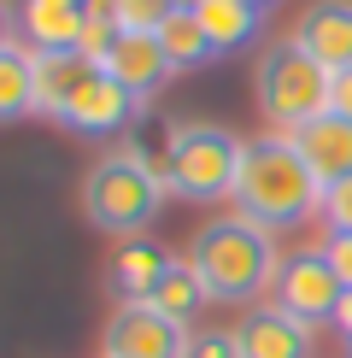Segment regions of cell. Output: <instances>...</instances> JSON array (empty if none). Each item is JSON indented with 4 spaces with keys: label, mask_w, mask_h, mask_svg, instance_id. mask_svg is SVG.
<instances>
[{
    "label": "cell",
    "mask_w": 352,
    "mask_h": 358,
    "mask_svg": "<svg viewBox=\"0 0 352 358\" xmlns=\"http://www.w3.org/2000/svg\"><path fill=\"white\" fill-rule=\"evenodd\" d=\"M229 200L247 223L276 235V229H300L305 217L323 212V182L311 176V165L300 159V147L288 136H264V141H247Z\"/></svg>",
    "instance_id": "6da1fadb"
},
{
    "label": "cell",
    "mask_w": 352,
    "mask_h": 358,
    "mask_svg": "<svg viewBox=\"0 0 352 358\" xmlns=\"http://www.w3.org/2000/svg\"><path fill=\"white\" fill-rule=\"evenodd\" d=\"M182 259L194 264V276H200V288H205L212 306H247V300H258V294L276 282V271H282V259H276V235L258 229V223H247L241 212L200 223Z\"/></svg>",
    "instance_id": "7a4b0ae2"
},
{
    "label": "cell",
    "mask_w": 352,
    "mask_h": 358,
    "mask_svg": "<svg viewBox=\"0 0 352 358\" xmlns=\"http://www.w3.org/2000/svg\"><path fill=\"white\" fill-rule=\"evenodd\" d=\"M165 176L159 165L141 153V147H117V153L94 159L82 176V217L94 223L100 235H124V241H141L153 229L159 206H165Z\"/></svg>",
    "instance_id": "3957f363"
},
{
    "label": "cell",
    "mask_w": 352,
    "mask_h": 358,
    "mask_svg": "<svg viewBox=\"0 0 352 358\" xmlns=\"http://www.w3.org/2000/svg\"><path fill=\"white\" fill-rule=\"evenodd\" d=\"M241 153H247V141L235 129L205 124V117H182V124L165 129L159 176L182 200H229L235 176H241Z\"/></svg>",
    "instance_id": "277c9868"
},
{
    "label": "cell",
    "mask_w": 352,
    "mask_h": 358,
    "mask_svg": "<svg viewBox=\"0 0 352 358\" xmlns=\"http://www.w3.org/2000/svg\"><path fill=\"white\" fill-rule=\"evenodd\" d=\"M258 112L270 117L282 136H293L300 124H311V117L329 112V94H335V71L323 65V59H311L300 48V41H276V48L258 53Z\"/></svg>",
    "instance_id": "5b68a950"
},
{
    "label": "cell",
    "mask_w": 352,
    "mask_h": 358,
    "mask_svg": "<svg viewBox=\"0 0 352 358\" xmlns=\"http://www.w3.org/2000/svg\"><path fill=\"white\" fill-rule=\"evenodd\" d=\"M341 300H346V288H341V276L329 271L323 247H305V252H293V259H282V271L270 282V306L288 311V317H300L305 329L335 323Z\"/></svg>",
    "instance_id": "8992f818"
},
{
    "label": "cell",
    "mask_w": 352,
    "mask_h": 358,
    "mask_svg": "<svg viewBox=\"0 0 352 358\" xmlns=\"http://www.w3.org/2000/svg\"><path fill=\"white\" fill-rule=\"evenodd\" d=\"M188 335L176 317H165L159 306L147 300H129L106 317V341H100V358H182L188 352Z\"/></svg>",
    "instance_id": "52a82bcc"
},
{
    "label": "cell",
    "mask_w": 352,
    "mask_h": 358,
    "mask_svg": "<svg viewBox=\"0 0 352 358\" xmlns=\"http://www.w3.org/2000/svg\"><path fill=\"white\" fill-rule=\"evenodd\" d=\"M135 117H141V100L129 94L112 71H94V77H88V88L71 100L65 129H77V136H117V129H129Z\"/></svg>",
    "instance_id": "ba28073f"
},
{
    "label": "cell",
    "mask_w": 352,
    "mask_h": 358,
    "mask_svg": "<svg viewBox=\"0 0 352 358\" xmlns=\"http://www.w3.org/2000/svg\"><path fill=\"white\" fill-rule=\"evenodd\" d=\"M94 59L77 53V48H47L36 53V117H47V124H65L71 117V100L88 88L94 77Z\"/></svg>",
    "instance_id": "9c48e42d"
},
{
    "label": "cell",
    "mask_w": 352,
    "mask_h": 358,
    "mask_svg": "<svg viewBox=\"0 0 352 358\" xmlns=\"http://www.w3.org/2000/svg\"><path fill=\"white\" fill-rule=\"evenodd\" d=\"M288 141L300 147V159L311 165V176L323 182V194L352 176V117L323 112V117H311V124H300Z\"/></svg>",
    "instance_id": "30bf717a"
},
{
    "label": "cell",
    "mask_w": 352,
    "mask_h": 358,
    "mask_svg": "<svg viewBox=\"0 0 352 358\" xmlns=\"http://www.w3.org/2000/svg\"><path fill=\"white\" fill-rule=\"evenodd\" d=\"M229 335H235V352L241 358H305L311 352V329L300 317H288V311H276V306L247 311Z\"/></svg>",
    "instance_id": "8fae6325"
},
{
    "label": "cell",
    "mask_w": 352,
    "mask_h": 358,
    "mask_svg": "<svg viewBox=\"0 0 352 358\" xmlns=\"http://www.w3.org/2000/svg\"><path fill=\"white\" fill-rule=\"evenodd\" d=\"M100 71H112L141 106L176 77V65H170V53H165V41H159V36H117V48L106 53V65H100Z\"/></svg>",
    "instance_id": "7c38bea8"
},
{
    "label": "cell",
    "mask_w": 352,
    "mask_h": 358,
    "mask_svg": "<svg viewBox=\"0 0 352 358\" xmlns=\"http://www.w3.org/2000/svg\"><path fill=\"white\" fill-rule=\"evenodd\" d=\"M293 41L311 59H323L329 71H352V0H317V6H305V18L293 24Z\"/></svg>",
    "instance_id": "4fadbf2b"
},
{
    "label": "cell",
    "mask_w": 352,
    "mask_h": 358,
    "mask_svg": "<svg viewBox=\"0 0 352 358\" xmlns=\"http://www.w3.org/2000/svg\"><path fill=\"white\" fill-rule=\"evenodd\" d=\"M82 24H88V0H24V12H18V36H24L36 53H47V48H77V41H82Z\"/></svg>",
    "instance_id": "5bb4252c"
},
{
    "label": "cell",
    "mask_w": 352,
    "mask_h": 358,
    "mask_svg": "<svg viewBox=\"0 0 352 358\" xmlns=\"http://www.w3.org/2000/svg\"><path fill=\"white\" fill-rule=\"evenodd\" d=\"M170 271V252L165 247H153L141 235V241H124L112 252V264H106V276H112V294H124V306L129 300H153V288L165 282Z\"/></svg>",
    "instance_id": "9a60e30c"
},
{
    "label": "cell",
    "mask_w": 352,
    "mask_h": 358,
    "mask_svg": "<svg viewBox=\"0 0 352 358\" xmlns=\"http://www.w3.org/2000/svg\"><path fill=\"white\" fill-rule=\"evenodd\" d=\"M194 18L205 24V36L217 41V53H241L247 41L258 36V24H264V12L258 6H247V0H194Z\"/></svg>",
    "instance_id": "2e32d148"
},
{
    "label": "cell",
    "mask_w": 352,
    "mask_h": 358,
    "mask_svg": "<svg viewBox=\"0 0 352 358\" xmlns=\"http://www.w3.org/2000/svg\"><path fill=\"white\" fill-rule=\"evenodd\" d=\"M36 117V48H0V124Z\"/></svg>",
    "instance_id": "e0dca14e"
},
{
    "label": "cell",
    "mask_w": 352,
    "mask_h": 358,
    "mask_svg": "<svg viewBox=\"0 0 352 358\" xmlns=\"http://www.w3.org/2000/svg\"><path fill=\"white\" fill-rule=\"evenodd\" d=\"M159 41H165V53H170L176 71H200V65H212V59H223L217 41L205 36V24L194 18V6H176L165 18V29H159Z\"/></svg>",
    "instance_id": "ac0fdd59"
},
{
    "label": "cell",
    "mask_w": 352,
    "mask_h": 358,
    "mask_svg": "<svg viewBox=\"0 0 352 358\" xmlns=\"http://www.w3.org/2000/svg\"><path fill=\"white\" fill-rule=\"evenodd\" d=\"M147 306H159L165 317H176V323L188 329V323L200 317V306H205V288H200L194 264H188V259H176V252H170V271H165V282L153 288V300H147Z\"/></svg>",
    "instance_id": "d6986e66"
},
{
    "label": "cell",
    "mask_w": 352,
    "mask_h": 358,
    "mask_svg": "<svg viewBox=\"0 0 352 358\" xmlns=\"http://www.w3.org/2000/svg\"><path fill=\"white\" fill-rule=\"evenodd\" d=\"M170 12H176V0H117V24H124V36H159Z\"/></svg>",
    "instance_id": "ffe728a7"
},
{
    "label": "cell",
    "mask_w": 352,
    "mask_h": 358,
    "mask_svg": "<svg viewBox=\"0 0 352 358\" xmlns=\"http://www.w3.org/2000/svg\"><path fill=\"white\" fill-rule=\"evenodd\" d=\"M323 223H329V235H352V176L323 194Z\"/></svg>",
    "instance_id": "44dd1931"
},
{
    "label": "cell",
    "mask_w": 352,
    "mask_h": 358,
    "mask_svg": "<svg viewBox=\"0 0 352 358\" xmlns=\"http://www.w3.org/2000/svg\"><path fill=\"white\" fill-rule=\"evenodd\" d=\"M182 358H241V352H235V335L200 329V335H188V352H182Z\"/></svg>",
    "instance_id": "7402d4cb"
},
{
    "label": "cell",
    "mask_w": 352,
    "mask_h": 358,
    "mask_svg": "<svg viewBox=\"0 0 352 358\" xmlns=\"http://www.w3.org/2000/svg\"><path fill=\"white\" fill-rule=\"evenodd\" d=\"M323 259L341 276V288H352V235H329V241H323Z\"/></svg>",
    "instance_id": "603a6c76"
},
{
    "label": "cell",
    "mask_w": 352,
    "mask_h": 358,
    "mask_svg": "<svg viewBox=\"0 0 352 358\" xmlns=\"http://www.w3.org/2000/svg\"><path fill=\"white\" fill-rule=\"evenodd\" d=\"M329 112L352 117V71H335V94H329Z\"/></svg>",
    "instance_id": "cb8c5ba5"
},
{
    "label": "cell",
    "mask_w": 352,
    "mask_h": 358,
    "mask_svg": "<svg viewBox=\"0 0 352 358\" xmlns=\"http://www.w3.org/2000/svg\"><path fill=\"white\" fill-rule=\"evenodd\" d=\"M335 329H341V335L352 341V288H346V300H341V311H335Z\"/></svg>",
    "instance_id": "d4e9b609"
},
{
    "label": "cell",
    "mask_w": 352,
    "mask_h": 358,
    "mask_svg": "<svg viewBox=\"0 0 352 358\" xmlns=\"http://www.w3.org/2000/svg\"><path fill=\"white\" fill-rule=\"evenodd\" d=\"M0 48H12V18H6V6H0Z\"/></svg>",
    "instance_id": "484cf974"
},
{
    "label": "cell",
    "mask_w": 352,
    "mask_h": 358,
    "mask_svg": "<svg viewBox=\"0 0 352 358\" xmlns=\"http://www.w3.org/2000/svg\"><path fill=\"white\" fill-rule=\"evenodd\" d=\"M247 6H258V12H270V6H276V0H247Z\"/></svg>",
    "instance_id": "4316f807"
},
{
    "label": "cell",
    "mask_w": 352,
    "mask_h": 358,
    "mask_svg": "<svg viewBox=\"0 0 352 358\" xmlns=\"http://www.w3.org/2000/svg\"><path fill=\"white\" fill-rule=\"evenodd\" d=\"M176 6H194V0H176Z\"/></svg>",
    "instance_id": "83f0119b"
},
{
    "label": "cell",
    "mask_w": 352,
    "mask_h": 358,
    "mask_svg": "<svg viewBox=\"0 0 352 358\" xmlns=\"http://www.w3.org/2000/svg\"><path fill=\"white\" fill-rule=\"evenodd\" d=\"M346 358H352V341H346Z\"/></svg>",
    "instance_id": "f1b7e54d"
}]
</instances>
